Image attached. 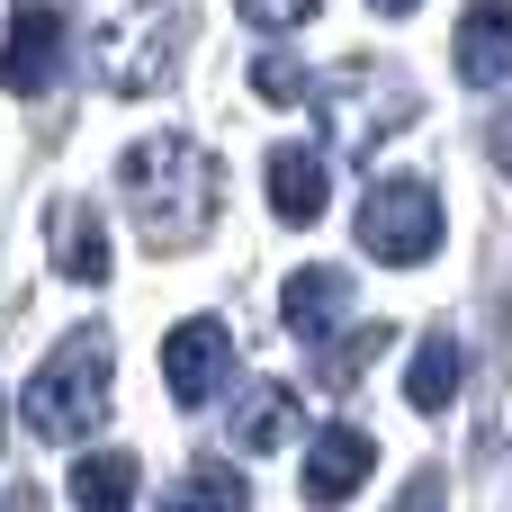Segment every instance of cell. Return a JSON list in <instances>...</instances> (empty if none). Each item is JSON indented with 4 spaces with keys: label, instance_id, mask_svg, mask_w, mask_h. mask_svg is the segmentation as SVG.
Instances as JSON below:
<instances>
[{
    "label": "cell",
    "instance_id": "cell-1",
    "mask_svg": "<svg viewBox=\"0 0 512 512\" xmlns=\"http://www.w3.org/2000/svg\"><path fill=\"white\" fill-rule=\"evenodd\" d=\"M216 189H225V171L198 135H144L117 162V198H126V216L153 252H189L216 225Z\"/></svg>",
    "mask_w": 512,
    "mask_h": 512
},
{
    "label": "cell",
    "instance_id": "cell-2",
    "mask_svg": "<svg viewBox=\"0 0 512 512\" xmlns=\"http://www.w3.org/2000/svg\"><path fill=\"white\" fill-rule=\"evenodd\" d=\"M315 108H324V126H333V153H351V162H369L396 126H414L423 117V90L396 72V63H378V54H351V63H333L315 90H306Z\"/></svg>",
    "mask_w": 512,
    "mask_h": 512
},
{
    "label": "cell",
    "instance_id": "cell-3",
    "mask_svg": "<svg viewBox=\"0 0 512 512\" xmlns=\"http://www.w3.org/2000/svg\"><path fill=\"white\" fill-rule=\"evenodd\" d=\"M108 378H117V360H108V333H63L54 342V360L27 378V396H18V423L36 432V441H90L99 432V414H108Z\"/></svg>",
    "mask_w": 512,
    "mask_h": 512
},
{
    "label": "cell",
    "instance_id": "cell-4",
    "mask_svg": "<svg viewBox=\"0 0 512 512\" xmlns=\"http://www.w3.org/2000/svg\"><path fill=\"white\" fill-rule=\"evenodd\" d=\"M180 45H189V0H135L117 27H99V90L117 99H144L180 72Z\"/></svg>",
    "mask_w": 512,
    "mask_h": 512
},
{
    "label": "cell",
    "instance_id": "cell-5",
    "mask_svg": "<svg viewBox=\"0 0 512 512\" xmlns=\"http://www.w3.org/2000/svg\"><path fill=\"white\" fill-rule=\"evenodd\" d=\"M360 252L396 261V270L432 261L441 252V198H432V180H378L360 198Z\"/></svg>",
    "mask_w": 512,
    "mask_h": 512
},
{
    "label": "cell",
    "instance_id": "cell-6",
    "mask_svg": "<svg viewBox=\"0 0 512 512\" xmlns=\"http://www.w3.org/2000/svg\"><path fill=\"white\" fill-rule=\"evenodd\" d=\"M54 72H63V0H18L9 36H0V81L18 99H36V90H54Z\"/></svg>",
    "mask_w": 512,
    "mask_h": 512
},
{
    "label": "cell",
    "instance_id": "cell-7",
    "mask_svg": "<svg viewBox=\"0 0 512 512\" xmlns=\"http://www.w3.org/2000/svg\"><path fill=\"white\" fill-rule=\"evenodd\" d=\"M225 378H234V333H225L216 315L171 324V342H162V387H171L180 405H207Z\"/></svg>",
    "mask_w": 512,
    "mask_h": 512
},
{
    "label": "cell",
    "instance_id": "cell-8",
    "mask_svg": "<svg viewBox=\"0 0 512 512\" xmlns=\"http://www.w3.org/2000/svg\"><path fill=\"white\" fill-rule=\"evenodd\" d=\"M450 63H459L468 90H512V0H468L459 9Z\"/></svg>",
    "mask_w": 512,
    "mask_h": 512
},
{
    "label": "cell",
    "instance_id": "cell-9",
    "mask_svg": "<svg viewBox=\"0 0 512 512\" xmlns=\"http://www.w3.org/2000/svg\"><path fill=\"white\" fill-rule=\"evenodd\" d=\"M369 468H378V441H369L360 423H333V432L306 450V504H351V495L369 486Z\"/></svg>",
    "mask_w": 512,
    "mask_h": 512
},
{
    "label": "cell",
    "instance_id": "cell-10",
    "mask_svg": "<svg viewBox=\"0 0 512 512\" xmlns=\"http://www.w3.org/2000/svg\"><path fill=\"white\" fill-rule=\"evenodd\" d=\"M261 180H270L279 225H315L324 216V189H333V162H324V144H279L261 162Z\"/></svg>",
    "mask_w": 512,
    "mask_h": 512
},
{
    "label": "cell",
    "instance_id": "cell-11",
    "mask_svg": "<svg viewBox=\"0 0 512 512\" xmlns=\"http://www.w3.org/2000/svg\"><path fill=\"white\" fill-rule=\"evenodd\" d=\"M45 234H54V270H63L72 288H99V279H108V216H99L90 198H54Z\"/></svg>",
    "mask_w": 512,
    "mask_h": 512
},
{
    "label": "cell",
    "instance_id": "cell-12",
    "mask_svg": "<svg viewBox=\"0 0 512 512\" xmlns=\"http://www.w3.org/2000/svg\"><path fill=\"white\" fill-rule=\"evenodd\" d=\"M342 306H351V279L333 270V261H306V270H288V288H279V315H288V333L297 342H333V324H342Z\"/></svg>",
    "mask_w": 512,
    "mask_h": 512
},
{
    "label": "cell",
    "instance_id": "cell-13",
    "mask_svg": "<svg viewBox=\"0 0 512 512\" xmlns=\"http://www.w3.org/2000/svg\"><path fill=\"white\" fill-rule=\"evenodd\" d=\"M135 477L144 468L126 450H90V459H72L63 486H72V512H135Z\"/></svg>",
    "mask_w": 512,
    "mask_h": 512
},
{
    "label": "cell",
    "instance_id": "cell-14",
    "mask_svg": "<svg viewBox=\"0 0 512 512\" xmlns=\"http://www.w3.org/2000/svg\"><path fill=\"white\" fill-rule=\"evenodd\" d=\"M288 432H297V396H288L279 378H252V387L234 396V441L261 459V450H279Z\"/></svg>",
    "mask_w": 512,
    "mask_h": 512
},
{
    "label": "cell",
    "instance_id": "cell-15",
    "mask_svg": "<svg viewBox=\"0 0 512 512\" xmlns=\"http://www.w3.org/2000/svg\"><path fill=\"white\" fill-rule=\"evenodd\" d=\"M162 512H252V486H243L234 459H198V468L162 495Z\"/></svg>",
    "mask_w": 512,
    "mask_h": 512
},
{
    "label": "cell",
    "instance_id": "cell-16",
    "mask_svg": "<svg viewBox=\"0 0 512 512\" xmlns=\"http://www.w3.org/2000/svg\"><path fill=\"white\" fill-rule=\"evenodd\" d=\"M450 396H459V342L450 333H423V351L405 369V405L414 414H450Z\"/></svg>",
    "mask_w": 512,
    "mask_h": 512
},
{
    "label": "cell",
    "instance_id": "cell-17",
    "mask_svg": "<svg viewBox=\"0 0 512 512\" xmlns=\"http://www.w3.org/2000/svg\"><path fill=\"white\" fill-rule=\"evenodd\" d=\"M252 90H261L270 108H297V99L315 90V72H306L297 54H261V63H252Z\"/></svg>",
    "mask_w": 512,
    "mask_h": 512
},
{
    "label": "cell",
    "instance_id": "cell-18",
    "mask_svg": "<svg viewBox=\"0 0 512 512\" xmlns=\"http://www.w3.org/2000/svg\"><path fill=\"white\" fill-rule=\"evenodd\" d=\"M387 342H396L387 324H360V333H342V351H333V360H315V369H324V387H351V378H360V369H369Z\"/></svg>",
    "mask_w": 512,
    "mask_h": 512
},
{
    "label": "cell",
    "instance_id": "cell-19",
    "mask_svg": "<svg viewBox=\"0 0 512 512\" xmlns=\"http://www.w3.org/2000/svg\"><path fill=\"white\" fill-rule=\"evenodd\" d=\"M396 512H450V486H441V468H414V477L396 486Z\"/></svg>",
    "mask_w": 512,
    "mask_h": 512
},
{
    "label": "cell",
    "instance_id": "cell-20",
    "mask_svg": "<svg viewBox=\"0 0 512 512\" xmlns=\"http://www.w3.org/2000/svg\"><path fill=\"white\" fill-rule=\"evenodd\" d=\"M234 9H243L252 27H306V18H315L324 0H234Z\"/></svg>",
    "mask_w": 512,
    "mask_h": 512
},
{
    "label": "cell",
    "instance_id": "cell-21",
    "mask_svg": "<svg viewBox=\"0 0 512 512\" xmlns=\"http://www.w3.org/2000/svg\"><path fill=\"white\" fill-rule=\"evenodd\" d=\"M486 144H495V162L512 171V117H495V126H486Z\"/></svg>",
    "mask_w": 512,
    "mask_h": 512
},
{
    "label": "cell",
    "instance_id": "cell-22",
    "mask_svg": "<svg viewBox=\"0 0 512 512\" xmlns=\"http://www.w3.org/2000/svg\"><path fill=\"white\" fill-rule=\"evenodd\" d=\"M378 9H387V18H405V9H414V0H378Z\"/></svg>",
    "mask_w": 512,
    "mask_h": 512
}]
</instances>
